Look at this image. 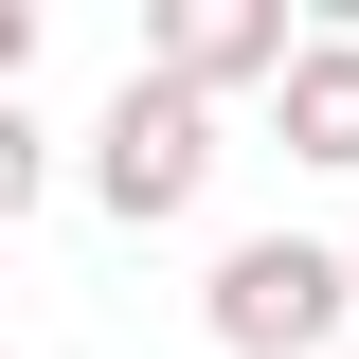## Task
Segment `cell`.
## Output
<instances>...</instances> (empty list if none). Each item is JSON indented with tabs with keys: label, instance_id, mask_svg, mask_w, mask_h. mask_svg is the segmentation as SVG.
<instances>
[{
	"label": "cell",
	"instance_id": "1",
	"mask_svg": "<svg viewBox=\"0 0 359 359\" xmlns=\"http://www.w3.org/2000/svg\"><path fill=\"white\" fill-rule=\"evenodd\" d=\"M359 306V252L341 233H233L216 287H198V323H216V359H323V323Z\"/></svg>",
	"mask_w": 359,
	"mask_h": 359
},
{
	"label": "cell",
	"instance_id": "2",
	"mask_svg": "<svg viewBox=\"0 0 359 359\" xmlns=\"http://www.w3.org/2000/svg\"><path fill=\"white\" fill-rule=\"evenodd\" d=\"M90 198H108L126 233H180L198 198H216V108L162 90V72H126L108 108H90Z\"/></svg>",
	"mask_w": 359,
	"mask_h": 359
},
{
	"label": "cell",
	"instance_id": "3",
	"mask_svg": "<svg viewBox=\"0 0 359 359\" xmlns=\"http://www.w3.org/2000/svg\"><path fill=\"white\" fill-rule=\"evenodd\" d=\"M306 36L323 18H287V0H162V18H144V72L198 90V108H233V90H287L306 72Z\"/></svg>",
	"mask_w": 359,
	"mask_h": 359
},
{
	"label": "cell",
	"instance_id": "4",
	"mask_svg": "<svg viewBox=\"0 0 359 359\" xmlns=\"http://www.w3.org/2000/svg\"><path fill=\"white\" fill-rule=\"evenodd\" d=\"M269 144H287L306 180H359V36H341V18L306 36V72L269 90Z\"/></svg>",
	"mask_w": 359,
	"mask_h": 359
},
{
	"label": "cell",
	"instance_id": "5",
	"mask_svg": "<svg viewBox=\"0 0 359 359\" xmlns=\"http://www.w3.org/2000/svg\"><path fill=\"white\" fill-rule=\"evenodd\" d=\"M36 180H54V126H36V108H0V216H36Z\"/></svg>",
	"mask_w": 359,
	"mask_h": 359
},
{
	"label": "cell",
	"instance_id": "6",
	"mask_svg": "<svg viewBox=\"0 0 359 359\" xmlns=\"http://www.w3.org/2000/svg\"><path fill=\"white\" fill-rule=\"evenodd\" d=\"M341 252H359V233H341Z\"/></svg>",
	"mask_w": 359,
	"mask_h": 359
}]
</instances>
